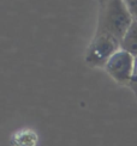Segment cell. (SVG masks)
<instances>
[{"label":"cell","instance_id":"1","mask_svg":"<svg viewBox=\"0 0 137 146\" xmlns=\"http://www.w3.org/2000/svg\"><path fill=\"white\" fill-rule=\"evenodd\" d=\"M134 21L124 0H101L96 33L111 35L122 42Z\"/></svg>","mask_w":137,"mask_h":146},{"label":"cell","instance_id":"2","mask_svg":"<svg viewBox=\"0 0 137 146\" xmlns=\"http://www.w3.org/2000/svg\"><path fill=\"white\" fill-rule=\"evenodd\" d=\"M120 49V42L113 36L95 33L94 37L90 41L89 46L87 47L84 61L89 67H103L112 55Z\"/></svg>","mask_w":137,"mask_h":146},{"label":"cell","instance_id":"3","mask_svg":"<svg viewBox=\"0 0 137 146\" xmlns=\"http://www.w3.org/2000/svg\"><path fill=\"white\" fill-rule=\"evenodd\" d=\"M134 60L135 56H132L130 53L124 49H119L107 61L105 70L116 83L129 86L132 76Z\"/></svg>","mask_w":137,"mask_h":146},{"label":"cell","instance_id":"4","mask_svg":"<svg viewBox=\"0 0 137 146\" xmlns=\"http://www.w3.org/2000/svg\"><path fill=\"white\" fill-rule=\"evenodd\" d=\"M39 135L32 128H22L13 132L10 137L11 146H36Z\"/></svg>","mask_w":137,"mask_h":146},{"label":"cell","instance_id":"5","mask_svg":"<svg viewBox=\"0 0 137 146\" xmlns=\"http://www.w3.org/2000/svg\"><path fill=\"white\" fill-rule=\"evenodd\" d=\"M120 49L130 53L132 56H137V21H134L131 27L120 42Z\"/></svg>","mask_w":137,"mask_h":146},{"label":"cell","instance_id":"6","mask_svg":"<svg viewBox=\"0 0 137 146\" xmlns=\"http://www.w3.org/2000/svg\"><path fill=\"white\" fill-rule=\"evenodd\" d=\"M129 86L135 92V96L137 98V56L134 60V68H132V76H131V80H130Z\"/></svg>","mask_w":137,"mask_h":146},{"label":"cell","instance_id":"7","mask_svg":"<svg viewBox=\"0 0 137 146\" xmlns=\"http://www.w3.org/2000/svg\"><path fill=\"white\" fill-rule=\"evenodd\" d=\"M130 11V13L132 15L134 19L137 21V0H124Z\"/></svg>","mask_w":137,"mask_h":146}]
</instances>
